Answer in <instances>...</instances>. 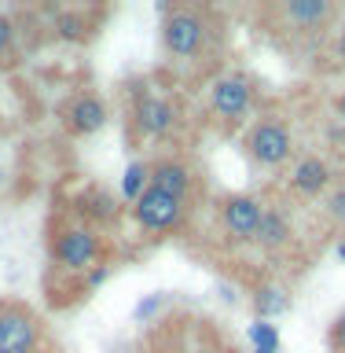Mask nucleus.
I'll list each match as a JSON object with an SVG mask.
<instances>
[{
  "instance_id": "nucleus-29",
  "label": "nucleus",
  "mask_w": 345,
  "mask_h": 353,
  "mask_svg": "<svg viewBox=\"0 0 345 353\" xmlns=\"http://www.w3.org/2000/svg\"><path fill=\"white\" fill-rule=\"evenodd\" d=\"M250 353H261V350H250Z\"/></svg>"
},
{
  "instance_id": "nucleus-7",
  "label": "nucleus",
  "mask_w": 345,
  "mask_h": 353,
  "mask_svg": "<svg viewBox=\"0 0 345 353\" xmlns=\"http://www.w3.org/2000/svg\"><path fill=\"white\" fill-rule=\"evenodd\" d=\"M176 121H180V114H176L173 99L154 96V92H140L136 99H132V125H136L140 137L165 140L176 129Z\"/></svg>"
},
{
  "instance_id": "nucleus-21",
  "label": "nucleus",
  "mask_w": 345,
  "mask_h": 353,
  "mask_svg": "<svg viewBox=\"0 0 345 353\" xmlns=\"http://www.w3.org/2000/svg\"><path fill=\"white\" fill-rule=\"evenodd\" d=\"M327 342H331V350H335V353H345V313L335 320V324H331Z\"/></svg>"
},
{
  "instance_id": "nucleus-25",
  "label": "nucleus",
  "mask_w": 345,
  "mask_h": 353,
  "mask_svg": "<svg viewBox=\"0 0 345 353\" xmlns=\"http://www.w3.org/2000/svg\"><path fill=\"white\" fill-rule=\"evenodd\" d=\"M338 261H345V239L338 243Z\"/></svg>"
},
{
  "instance_id": "nucleus-26",
  "label": "nucleus",
  "mask_w": 345,
  "mask_h": 353,
  "mask_svg": "<svg viewBox=\"0 0 345 353\" xmlns=\"http://www.w3.org/2000/svg\"><path fill=\"white\" fill-rule=\"evenodd\" d=\"M338 52H342V59H345V33H342V41H338Z\"/></svg>"
},
{
  "instance_id": "nucleus-12",
  "label": "nucleus",
  "mask_w": 345,
  "mask_h": 353,
  "mask_svg": "<svg viewBox=\"0 0 345 353\" xmlns=\"http://www.w3.org/2000/svg\"><path fill=\"white\" fill-rule=\"evenodd\" d=\"M327 184H331V165L324 159H316V154H309L291 170V188L302 199H316Z\"/></svg>"
},
{
  "instance_id": "nucleus-6",
  "label": "nucleus",
  "mask_w": 345,
  "mask_h": 353,
  "mask_svg": "<svg viewBox=\"0 0 345 353\" xmlns=\"http://www.w3.org/2000/svg\"><path fill=\"white\" fill-rule=\"evenodd\" d=\"M209 107L220 121H242L253 107V81L239 70L220 74L213 85H209Z\"/></svg>"
},
{
  "instance_id": "nucleus-1",
  "label": "nucleus",
  "mask_w": 345,
  "mask_h": 353,
  "mask_svg": "<svg viewBox=\"0 0 345 353\" xmlns=\"http://www.w3.org/2000/svg\"><path fill=\"white\" fill-rule=\"evenodd\" d=\"M52 261L63 265L66 272H88L96 265H103V239L88 221L59 225L52 236Z\"/></svg>"
},
{
  "instance_id": "nucleus-27",
  "label": "nucleus",
  "mask_w": 345,
  "mask_h": 353,
  "mask_svg": "<svg viewBox=\"0 0 345 353\" xmlns=\"http://www.w3.org/2000/svg\"><path fill=\"white\" fill-rule=\"evenodd\" d=\"M213 353H236V350H213Z\"/></svg>"
},
{
  "instance_id": "nucleus-13",
  "label": "nucleus",
  "mask_w": 345,
  "mask_h": 353,
  "mask_svg": "<svg viewBox=\"0 0 345 353\" xmlns=\"http://www.w3.org/2000/svg\"><path fill=\"white\" fill-rule=\"evenodd\" d=\"M291 236H294V228H291V221H286V214L283 210H275V206H269L261 214V225H258V236H253V243H258L261 250H283L286 243H291Z\"/></svg>"
},
{
  "instance_id": "nucleus-28",
  "label": "nucleus",
  "mask_w": 345,
  "mask_h": 353,
  "mask_svg": "<svg viewBox=\"0 0 345 353\" xmlns=\"http://www.w3.org/2000/svg\"><path fill=\"white\" fill-rule=\"evenodd\" d=\"M169 353H187V350H169Z\"/></svg>"
},
{
  "instance_id": "nucleus-4",
  "label": "nucleus",
  "mask_w": 345,
  "mask_h": 353,
  "mask_svg": "<svg viewBox=\"0 0 345 353\" xmlns=\"http://www.w3.org/2000/svg\"><path fill=\"white\" fill-rule=\"evenodd\" d=\"M132 217H136V225L143 232H151V236H169V232H180L184 228L187 203L173 199L169 192H162V188H151L147 184V192L132 203Z\"/></svg>"
},
{
  "instance_id": "nucleus-20",
  "label": "nucleus",
  "mask_w": 345,
  "mask_h": 353,
  "mask_svg": "<svg viewBox=\"0 0 345 353\" xmlns=\"http://www.w3.org/2000/svg\"><path fill=\"white\" fill-rule=\"evenodd\" d=\"M327 214H331V221L345 225V188H338V192L327 199Z\"/></svg>"
},
{
  "instance_id": "nucleus-2",
  "label": "nucleus",
  "mask_w": 345,
  "mask_h": 353,
  "mask_svg": "<svg viewBox=\"0 0 345 353\" xmlns=\"http://www.w3.org/2000/svg\"><path fill=\"white\" fill-rule=\"evenodd\" d=\"M44 350V320L26 302H0V353H41Z\"/></svg>"
},
{
  "instance_id": "nucleus-15",
  "label": "nucleus",
  "mask_w": 345,
  "mask_h": 353,
  "mask_svg": "<svg viewBox=\"0 0 345 353\" xmlns=\"http://www.w3.org/2000/svg\"><path fill=\"white\" fill-rule=\"evenodd\" d=\"M147 184H151V162H129L125 176H121V199L136 203V199L147 192Z\"/></svg>"
},
{
  "instance_id": "nucleus-14",
  "label": "nucleus",
  "mask_w": 345,
  "mask_h": 353,
  "mask_svg": "<svg viewBox=\"0 0 345 353\" xmlns=\"http://www.w3.org/2000/svg\"><path fill=\"white\" fill-rule=\"evenodd\" d=\"M253 309H258V320H272V316H283L291 313V294L283 291V287H258V294H253Z\"/></svg>"
},
{
  "instance_id": "nucleus-5",
  "label": "nucleus",
  "mask_w": 345,
  "mask_h": 353,
  "mask_svg": "<svg viewBox=\"0 0 345 353\" xmlns=\"http://www.w3.org/2000/svg\"><path fill=\"white\" fill-rule=\"evenodd\" d=\"M247 151H250V159L261 162V165H283L294 151L291 125H286L283 118H275V114L258 118L247 132Z\"/></svg>"
},
{
  "instance_id": "nucleus-19",
  "label": "nucleus",
  "mask_w": 345,
  "mask_h": 353,
  "mask_svg": "<svg viewBox=\"0 0 345 353\" xmlns=\"http://www.w3.org/2000/svg\"><path fill=\"white\" fill-rule=\"evenodd\" d=\"M11 44H15V22L8 15H0V59L11 52Z\"/></svg>"
},
{
  "instance_id": "nucleus-17",
  "label": "nucleus",
  "mask_w": 345,
  "mask_h": 353,
  "mask_svg": "<svg viewBox=\"0 0 345 353\" xmlns=\"http://www.w3.org/2000/svg\"><path fill=\"white\" fill-rule=\"evenodd\" d=\"M81 214L85 217H92V221H110L118 214V206H114V199H110L107 192H99V188H92V192H88L85 199H81Z\"/></svg>"
},
{
  "instance_id": "nucleus-16",
  "label": "nucleus",
  "mask_w": 345,
  "mask_h": 353,
  "mask_svg": "<svg viewBox=\"0 0 345 353\" xmlns=\"http://www.w3.org/2000/svg\"><path fill=\"white\" fill-rule=\"evenodd\" d=\"M247 339L253 342V350L261 353H280V331H275V324H269V320H253V324L247 327Z\"/></svg>"
},
{
  "instance_id": "nucleus-18",
  "label": "nucleus",
  "mask_w": 345,
  "mask_h": 353,
  "mask_svg": "<svg viewBox=\"0 0 345 353\" xmlns=\"http://www.w3.org/2000/svg\"><path fill=\"white\" fill-rule=\"evenodd\" d=\"M55 33H59L63 41H85L88 22H85L81 11H59V15H55Z\"/></svg>"
},
{
  "instance_id": "nucleus-24",
  "label": "nucleus",
  "mask_w": 345,
  "mask_h": 353,
  "mask_svg": "<svg viewBox=\"0 0 345 353\" xmlns=\"http://www.w3.org/2000/svg\"><path fill=\"white\" fill-rule=\"evenodd\" d=\"M335 110H338V118H342V121H345V92H342V96H338V99H335Z\"/></svg>"
},
{
  "instance_id": "nucleus-22",
  "label": "nucleus",
  "mask_w": 345,
  "mask_h": 353,
  "mask_svg": "<svg viewBox=\"0 0 345 353\" xmlns=\"http://www.w3.org/2000/svg\"><path fill=\"white\" fill-rule=\"evenodd\" d=\"M110 276V265H96V269L85 272V291H96V287H103Z\"/></svg>"
},
{
  "instance_id": "nucleus-3",
  "label": "nucleus",
  "mask_w": 345,
  "mask_h": 353,
  "mask_svg": "<svg viewBox=\"0 0 345 353\" xmlns=\"http://www.w3.org/2000/svg\"><path fill=\"white\" fill-rule=\"evenodd\" d=\"M165 22H162V44L165 52L176 55V59H195L206 44V15L191 4H165Z\"/></svg>"
},
{
  "instance_id": "nucleus-10",
  "label": "nucleus",
  "mask_w": 345,
  "mask_h": 353,
  "mask_svg": "<svg viewBox=\"0 0 345 353\" xmlns=\"http://www.w3.org/2000/svg\"><path fill=\"white\" fill-rule=\"evenodd\" d=\"M191 184H195V176H191V170H187L180 159H158V162H151V188H162V192H169L173 199L187 203Z\"/></svg>"
},
{
  "instance_id": "nucleus-9",
  "label": "nucleus",
  "mask_w": 345,
  "mask_h": 353,
  "mask_svg": "<svg viewBox=\"0 0 345 353\" xmlns=\"http://www.w3.org/2000/svg\"><path fill=\"white\" fill-rule=\"evenodd\" d=\"M261 214H264V206L253 195H228L224 203H220V228H224V236L236 239V243H253Z\"/></svg>"
},
{
  "instance_id": "nucleus-23",
  "label": "nucleus",
  "mask_w": 345,
  "mask_h": 353,
  "mask_svg": "<svg viewBox=\"0 0 345 353\" xmlns=\"http://www.w3.org/2000/svg\"><path fill=\"white\" fill-rule=\"evenodd\" d=\"M158 305H162V294H151L147 302L136 305V316H140V320H151L154 313H158Z\"/></svg>"
},
{
  "instance_id": "nucleus-8",
  "label": "nucleus",
  "mask_w": 345,
  "mask_h": 353,
  "mask_svg": "<svg viewBox=\"0 0 345 353\" xmlns=\"http://www.w3.org/2000/svg\"><path fill=\"white\" fill-rule=\"evenodd\" d=\"M59 118H63V129L70 137H92L107 125V103L99 92H77L70 96L66 103L59 107Z\"/></svg>"
},
{
  "instance_id": "nucleus-11",
  "label": "nucleus",
  "mask_w": 345,
  "mask_h": 353,
  "mask_svg": "<svg viewBox=\"0 0 345 353\" xmlns=\"http://www.w3.org/2000/svg\"><path fill=\"white\" fill-rule=\"evenodd\" d=\"M280 11H283V19L297 30H324L327 22L335 19L338 8L331 4V0H286Z\"/></svg>"
}]
</instances>
